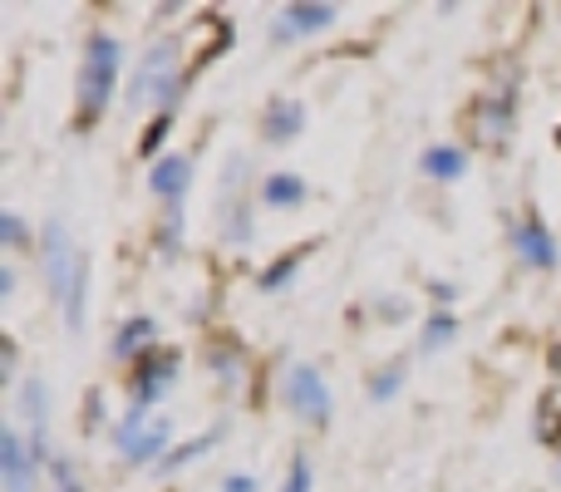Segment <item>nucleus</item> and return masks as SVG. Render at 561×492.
I'll return each instance as SVG.
<instances>
[{
    "label": "nucleus",
    "mask_w": 561,
    "mask_h": 492,
    "mask_svg": "<svg viewBox=\"0 0 561 492\" xmlns=\"http://www.w3.org/2000/svg\"><path fill=\"white\" fill-rule=\"evenodd\" d=\"M39 473H45V468L30 454V438L20 434V428H5V434H0V478H5V492H35Z\"/></svg>",
    "instance_id": "10"
},
{
    "label": "nucleus",
    "mask_w": 561,
    "mask_h": 492,
    "mask_svg": "<svg viewBox=\"0 0 561 492\" xmlns=\"http://www.w3.org/2000/svg\"><path fill=\"white\" fill-rule=\"evenodd\" d=\"M168 128H173V114H158V118H153V124H148L144 144H138V148H144V158H153V163H158V158H163V153H158V148H163Z\"/></svg>",
    "instance_id": "27"
},
{
    "label": "nucleus",
    "mask_w": 561,
    "mask_h": 492,
    "mask_svg": "<svg viewBox=\"0 0 561 492\" xmlns=\"http://www.w3.org/2000/svg\"><path fill=\"white\" fill-rule=\"evenodd\" d=\"M118 75H124V39L94 30L84 39V59H79V128H94L114 104Z\"/></svg>",
    "instance_id": "1"
},
{
    "label": "nucleus",
    "mask_w": 561,
    "mask_h": 492,
    "mask_svg": "<svg viewBox=\"0 0 561 492\" xmlns=\"http://www.w3.org/2000/svg\"><path fill=\"white\" fill-rule=\"evenodd\" d=\"M404 379H409V365H404V359L385 365L379 375H369V399H375V404H389V399L404 389Z\"/></svg>",
    "instance_id": "21"
},
{
    "label": "nucleus",
    "mask_w": 561,
    "mask_h": 492,
    "mask_svg": "<svg viewBox=\"0 0 561 492\" xmlns=\"http://www.w3.org/2000/svg\"><path fill=\"white\" fill-rule=\"evenodd\" d=\"M84 306H89V256H79V271H75V286H69V296H65V330L69 335H84Z\"/></svg>",
    "instance_id": "17"
},
{
    "label": "nucleus",
    "mask_w": 561,
    "mask_h": 492,
    "mask_svg": "<svg viewBox=\"0 0 561 492\" xmlns=\"http://www.w3.org/2000/svg\"><path fill=\"white\" fill-rule=\"evenodd\" d=\"M114 448L124 454L128 468H158L168 454H173V424H168V419H153L138 404H128L114 424Z\"/></svg>",
    "instance_id": "3"
},
{
    "label": "nucleus",
    "mask_w": 561,
    "mask_h": 492,
    "mask_svg": "<svg viewBox=\"0 0 561 492\" xmlns=\"http://www.w3.org/2000/svg\"><path fill=\"white\" fill-rule=\"evenodd\" d=\"M158 251H163V256H178V251H183V207H168L163 227H158Z\"/></svg>",
    "instance_id": "24"
},
{
    "label": "nucleus",
    "mask_w": 561,
    "mask_h": 492,
    "mask_svg": "<svg viewBox=\"0 0 561 492\" xmlns=\"http://www.w3.org/2000/svg\"><path fill=\"white\" fill-rule=\"evenodd\" d=\"M10 290H15V266H0V300H10Z\"/></svg>",
    "instance_id": "33"
},
{
    "label": "nucleus",
    "mask_w": 561,
    "mask_h": 492,
    "mask_svg": "<svg viewBox=\"0 0 561 492\" xmlns=\"http://www.w3.org/2000/svg\"><path fill=\"white\" fill-rule=\"evenodd\" d=\"M310 197L306 178L300 173H266L262 178V203L266 207H280V213H290V207H300Z\"/></svg>",
    "instance_id": "16"
},
{
    "label": "nucleus",
    "mask_w": 561,
    "mask_h": 492,
    "mask_svg": "<svg viewBox=\"0 0 561 492\" xmlns=\"http://www.w3.org/2000/svg\"><path fill=\"white\" fill-rule=\"evenodd\" d=\"M193 158L187 153H163L153 168H148V187H153V197H163L168 207H183L187 187H193Z\"/></svg>",
    "instance_id": "11"
},
{
    "label": "nucleus",
    "mask_w": 561,
    "mask_h": 492,
    "mask_svg": "<svg viewBox=\"0 0 561 492\" xmlns=\"http://www.w3.org/2000/svg\"><path fill=\"white\" fill-rule=\"evenodd\" d=\"M454 335H458V316H454V310H434V316L424 320L419 350H424V355H434V350H448V345H454Z\"/></svg>",
    "instance_id": "19"
},
{
    "label": "nucleus",
    "mask_w": 561,
    "mask_h": 492,
    "mask_svg": "<svg viewBox=\"0 0 561 492\" xmlns=\"http://www.w3.org/2000/svg\"><path fill=\"white\" fill-rule=\"evenodd\" d=\"M158 345V320L153 316H128L124 325H118V335L108 340V355L124 359V365H138V359H148Z\"/></svg>",
    "instance_id": "12"
},
{
    "label": "nucleus",
    "mask_w": 561,
    "mask_h": 492,
    "mask_svg": "<svg viewBox=\"0 0 561 492\" xmlns=\"http://www.w3.org/2000/svg\"><path fill=\"white\" fill-rule=\"evenodd\" d=\"M300 134H306V104L290 94H276L262 108V138L266 144H296Z\"/></svg>",
    "instance_id": "13"
},
{
    "label": "nucleus",
    "mask_w": 561,
    "mask_h": 492,
    "mask_svg": "<svg viewBox=\"0 0 561 492\" xmlns=\"http://www.w3.org/2000/svg\"><path fill=\"white\" fill-rule=\"evenodd\" d=\"M207 365L217 369V379H222V385H237V379H242V350H213V355H207Z\"/></svg>",
    "instance_id": "25"
},
{
    "label": "nucleus",
    "mask_w": 561,
    "mask_h": 492,
    "mask_svg": "<svg viewBox=\"0 0 561 492\" xmlns=\"http://www.w3.org/2000/svg\"><path fill=\"white\" fill-rule=\"evenodd\" d=\"M15 359H20V350H15V340H0V379H15Z\"/></svg>",
    "instance_id": "30"
},
{
    "label": "nucleus",
    "mask_w": 561,
    "mask_h": 492,
    "mask_svg": "<svg viewBox=\"0 0 561 492\" xmlns=\"http://www.w3.org/2000/svg\"><path fill=\"white\" fill-rule=\"evenodd\" d=\"M99 424H104V394L89 389V428H99Z\"/></svg>",
    "instance_id": "32"
},
{
    "label": "nucleus",
    "mask_w": 561,
    "mask_h": 492,
    "mask_svg": "<svg viewBox=\"0 0 561 492\" xmlns=\"http://www.w3.org/2000/svg\"><path fill=\"white\" fill-rule=\"evenodd\" d=\"M79 256L84 251L75 247V237H69V227L59 222V217H49L45 232H39V271H45V290L65 306L69 286H75V271H79Z\"/></svg>",
    "instance_id": "5"
},
{
    "label": "nucleus",
    "mask_w": 561,
    "mask_h": 492,
    "mask_svg": "<svg viewBox=\"0 0 561 492\" xmlns=\"http://www.w3.org/2000/svg\"><path fill=\"white\" fill-rule=\"evenodd\" d=\"M49 473H55V488H75V458L69 454H55V464H49Z\"/></svg>",
    "instance_id": "28"
},
{
    "label": "nucleus",
    "mask_w": 561,
    "mask_h": 492,
    "mask_svg": "<svg viewBox=\"0 0 561 492\" xmlns=\"http://www.w3.org/2000/svg\"><path fill=\"white\" fill-rule=\"evenodd\" d=\"M300 256L306 251H290V256H280V261H272V266L256 276V286H262V296H276V290H286L290 281H296V271H300Z\"/></svg>",
    "instance_id": "20"
},
{
    "label": "nucleus",
    "mask_w": 561,
    "mask_h": 492,
    "mask_svg": "<svg viewBox=\"0 0 561 492\" xmlns=\"http://www.w3.org/2000/svg\"><path fill=\"white\" fill-rule=\"evenodd\" d=\"M428 296H434L438 310H448L458 300V286H454V281H428Z\"/></svg>",
    "instance_id": "29"
},
{
    "label": "nucleus",
    "mask_w": 561,
    "mask_h": 492,
    "mask_svg": "<svg viewBox=\"0 0 561 492\" xmlns=\"http://www.w3.org/2000/svg\"><path fill=\"white\" fill-rule=\"evenodd\" d=\"M55 492H84V483H75V488H55Z\"/></svg>",
    "instance_id": "35"
},
{
    "label": "nucleus",
    "mask_w": 561,
    "mask_h": 492,
    "mask_svg": "<svg viewBox=\"0 0 561 492\" xmlns=\"http://www.w3.org/2000/svg\"><path fill=\"white\" fill-rule=\"evenodd\" d=\"M280 399L290 404V414L300 424H316V428H325L330 414H335V394H330L325 375L316 365H290L286 379H280Z\"/></svg>",
    "instance_id": "4"
},
{
    "label": "nucleus",
    "mask_w": 561,
    "mask_h": 492,
    "mask_svg": "<svg viewBox=\"0 0 561 492\" xmlns=\"http://www.w3.org/2000/svg\"><path fill=\"white\" fill-rule=\"evenodd\" d=\"M340 10L325 5V0H296V5H280L276 20H272V45H290V39H306V35H320V30L335 25Z\"/></svg>",
    "instance_id": "9"
},
{
    "label": "nucleus",
    "mask_w": 561,
    "mask_h": 492,
    "mask_svg": "<svg viewBox=\"0 0 561 492\" xmlns=\"http://www.w3.org/2000/svg\"><path fill=\"white\" fill-rule=\"evenodd\" d=\"M379 316H385V320H404V300H379Z\"/></svg>",
    "instance_id": "34"
},
{
    "label": "nucleus",
    "mask_w": 561,
    "mask_h": 492,
    "mask_svg": "<svg viewBox=\"0 0 561 492\" xmlns=\"http://www.w3.org/2000/svg\"><path fill=\"white\" fill-rule=\"evenodd\" d=\"M473 124L488 144H503V138L517 128V94H507V89L503 94H483L473 108Z\"/></svg>",
    "instance_id": "14"
},
{
    "label": "nucleus",
    "mask_w": 561,
    "mask_h": 492,
    "mask_svg": "<svg viewBox=\"0 0 561 492\" xmlns=\"http://www.w3.org/2000/svg\"><path fill=\"white\" fill-rule=\"evenodd\" d=\"M222 237H227V242H232V247H252V237H256V227H252V207H247V203L227 207Z\"/></svg>",
    "instance_id": "23"
},
{
    "label": "nucleus",
    "mask_w": 561,
    "mask_h": 492,
    "mask_svg": "<svg viewBox=\"0 0 561 492\" xmlns=\"http://www.w3.org/2000/svg\"><path fill=\"white\" fill-rule=\"evenodd\" d=\"M187 79H193V69L183 65V45H178L173 35H163V39L148 45L144 65H138V79H134V99H128V104H158L163 114H178Z\"/></svg>",
    "instance_id": "2"
},
{
    "label": "nucleus",
    "mask_w": 561,
    "mask_h": 492,
    "mask_svg": "<svg viewBox=\"0 0 561 492\" xmlns=\"http://www.w3.org/2000/svg\"><path fill=\"white\" fill-rule=\"evenodd\" d=\"M222 492H256V478L252 473H227L222 478Z\"/></svg>",
    "instance_id": "31"
},
{
    "label": "nucleus",
    "mask_w": 561,
    "mask_h": 492,
    "mask_svg": "<svg viewBox=\"0 0 561 492\" xmlns=\"http://www.w3.org/2000/svg\"><path fill=\"white\" fill-rule=\"evenodd\" d=\"M507 242H513V256L523 261L527 271H557L561 266V247H557L552 227H547L537 213L507 217Z\"/></svg>",
    "instance_id": "6"
},
{
    "label": "nucleus",
    "mask_w": 561,
    "mask_h": 492,
    "mask_svg": "<svg viewBox=\"0 0 561 492\" xmlns=\"http://www.w3.org/2000/svg\"><path fill=\"white\" fill-rule=\"evenodd\" d=\"M178 369H183V355H178L173 345H163V350H153L148 359H138L134 375H128V404L153 409L158 399L178 385Z\"/></svg>",
    "instance_id": "7"
},
{
    "label": "nucleus",
    "mask_w": 561,
    "mask_h": 492,
    "mask_svg": "<svg viewBox=\"0 0 561 492\" xmlns=\"http://www.w3.org/2000/svg\"><path fill=\"white\" fill-rule=\"evenodd\" d=\"M217 438H222V428H207L203 438H187V444H178L173 454H168L163 464H158V478H173V473H183V468H187V464H197V458H203L207 448L217 444Z\"/></svg>",
    "instance_id": "18"
},
{
    "label": "nucleus",
    "mask_w": 561,
    "mask_h": 492,
    "mask_svg": "<svg viewBox=\"0 0 561 492\" xmlns=\"http://www.w3.org/2000/svg\"><path fill=\"white\" fill-rule=\"evenodd\" d=\"M25 242H30L25 217H20V213H0V247H5V251H20Z\"/></svg>",
    "instance_id": "26"
},
{
    "label": "nucleus",
    "mask_w": 561,
    "mask_h": 492,
    "mask_svg": "<svg viewBox=\"0 0 561 492\" xmlns=\"http://www.w3.org/2000/svg\"><path fill=\"white\" fill-rule=\"evenodd\" d=\"M280 492H316V464H310L306 448H296L286 464V483H280Z\"/></svg>",
    "instance_id": "22"
},
{
    "label": "nucleus",
    "mask_w": 561,
    "mask_h": 492,
    "mask_svg": "<svg viewBox=\"0 0 561 492\" xmlns=\"http://www.w3.org/2000/svg\"><path fill=\"white\" fill-rule=\"evenodd\" d=\"M15 399H20V419L30 424V454H35L39 468H49L55 464V448H49V389H45V379L39 375L20 379Z\"/></svg>",
    "instance_id": "8"
},
{
    "label": "nucleus",
    "mask_w": 561,
    "mask_h": 492,
    "mask_svg": "<svg viewBox=\"0 0 561 492\" xmlns=\"http://www.w3.org/2000/svg\"><path fill=\"white\" fill-rule=\"evenodd\" d=\"M419 173L434 178V183H458V178H468V148L458 144H434L419 153Z\"/></svg>",
    "instance_id": "15"
}]
</instances>
